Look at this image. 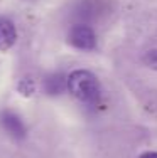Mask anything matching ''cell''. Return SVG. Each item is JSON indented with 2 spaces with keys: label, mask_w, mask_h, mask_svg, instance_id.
I'll return each mask as SVG.
<instances>
[{
  "label": "cell",
  "mask_w": 157,
  "mask_h": 158,
  "mask_svg": "<svg viewBox=\"0 0 157 158\" xmlns=\"http://www.w3.org/2000/svg\"><path fill=\"white\" fill-rule=\"evenodd\" d=\"M68 40L71 46L81 51H91L96 46V35L95 31L89 27L88 24H74L68 34Z\"/></svg>",
  "instance_id": "obj_2"
},
{
  "label": "cell",
  "mask_w": 157,
  "mask_h": 158,
  "mask_svg": "<svg viewBox=\"0 0 157 158\" xmlns=\"http://www.w3.org/2000/svg\"><path fill=\"white\" fill-rule=\"evenodd\" d=\"M144 62L147 64L150 69H155V71H157V49H152V51L145 52Z\"/></svg>",
  "instance_id": "obj_7"
},
{
  "label": "cell",
  "mask_w": 157,
  "mask_h": 158,
  "mask_svg": "<svg viewBox=\"0 0 157 158\" xmlns=\"http://www.w3.org/2000/svg\"><path fill=\"white\" fill-rule=\"evenodd\" d=\"M66 89L83 104L95 106L100 101V82L91 71L76 69L66 77Z\"/></svg>",
  "instance_id": "obj_1"
},
{
  "label": "cell",
  "mask_w": 157,
  "mask_h": 158,
  "mask_svg": "<svg viewBox=\"0 0 157 158\" xmlns=\"http://www.w3.org/2000/svg\"><path fill=\"white\" fill-rule=\"evenodd\" d=\"M17 40V31L12 20L7 17H0V51L5 52L15 44Z\"/></svg>",
  "instance_id": "obj_4"
},
{
  "label": "cell",
  "mask_w": 157,
  "mask_h": 158,
  "mask_svg": "<svg viewBox=\"0 0 157 158\" xmlns=\"http://www.w3.org/2000/svg\"><path fill=\"white\" fill-rule=\"evenodd\" d=\"M0 123H2L3 130L10 135L15 140H22L25 138V133H27V128H25L24 121L20 119V116L15 114L14 111H3L0 114Z\"/></svg>",
  "instance_id": "obj_3"
},
{
  "label": "cell",
  "mask_w": 157,
  "mask_h": 158,
  "mask_svg": "<svg viewBox=\"0 0 157 158\" xmlns=\"http://www.w3.org/2000/svg\"><path fill=\"white\" fill-rule=\"evenodd\" d=\"M139 158H157V152H144Z\"/></svg>",
  "instance_id": "obj_8"
},
{
  "label": "cell",
  "mask_w": 157,
  "mask_h": 158,
  "mask_svg": "<svg viewBox=\"0 0 157 158\" xmlns=\"http://www.w3.org/2000/svg\"><path fill=\"white\" fill-rule=\"evenodd\" d=\"M17 89L22 96H32L36 93V82L31 77H22L17 84Z\"/></svg>",
  "instance_id": "obj_6"
},
{
  "label": "cell",
  "mask_w": 157,
  "mask_h": 158,
  "mask_svg": "<svg viewBox=\"0 0 157 158\" xmlns=\"http://www.w3.org/2000/svg\"><path fill=\"white\" fill-rule=\"evenodd\" d=\"M44 89L49 96H58L66 91V77L59 73H54L44 79Z\"/></svg>",
  "instance_id": "obj_5"
}]
</instances>
